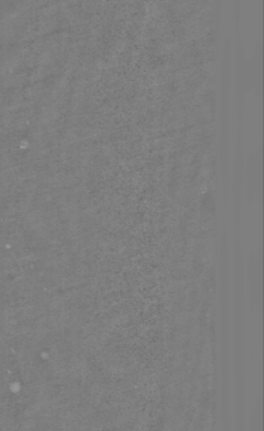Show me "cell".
Instances as JSON below:
<instances>
[{"label":"cell","instance_id":"cell-1","mask_svg":"<svg viewBox=\"0 0 264 431\" xmlns=\"http://www.w3.org/2000/svg\"><path fill=\"white\" fill-rule=\"evenodd\" d=\"M252 431H262V414H261V407H258L256 412L253 414L252 417Z\"/></svg>","mask_w":264,"mask_h":431}]
</instances>
